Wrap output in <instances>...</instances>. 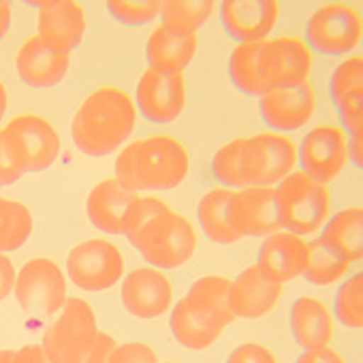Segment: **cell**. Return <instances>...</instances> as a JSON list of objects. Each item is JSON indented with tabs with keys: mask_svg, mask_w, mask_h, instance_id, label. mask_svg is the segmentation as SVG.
Returning <instances> with one entry per match:
<instances>
[{
	"mask_svg": "<svg viewBox=\"0 0 363 363\" xmlns=\"http://www.w3.org/2000/svg\"><path fill=\"white\" fill-rule=\"evenodd\" d=\"M189 171V150L171 135L137 139L116 158L118 184L135 195L177 189L186 179Z\"/></svg>",
	"mask_w": 363,
	"mask_h": 363,
	"instance_id": "1",
	"label": "cell"
},
{
	"mask_svg": "<svg viewBox=\"0 0 363 363\" xmlns=\"http://www.w3.org/2000/svg\"><path fill=\"white\" fill-rule=\"evenodd\" d=\"M135 101L120 88H99L86 96L71 122V137L79 152L103 158L116 152L135 130Z\"/></svg>",
	"mask_w": 363,
	"mask_h": 363,
	"instance_id": "2",
	"label": "cell"
},
{
	"mask_svg": "<svg viewBox=\"0 0 363 363\" xmlns=\"http://www.w3.org/2000/svg\"><path fill=\"white\" fill-rule=\"evenodd\" d=\"M128 242L154 269H175L195 255L197 233L189 218L167 206L128 238Z\"/></svg>",
	"mask_w": 363,
	"mask_h": 363,
	"instance_id": "3",
	"label": "cell"
},
{
	"mask_svg": "<svg viewBox=\"0 0 363 363\" xmlns=\"http://www.w3.org/2000/svg\"><path fill=\"white\" fill-rule=\"evenodd\" d=\"M274 206L280 229L293 235L316 233L329 216L327 186L310 179L301 171H293L274 189Z\"/></svg>",
	"mask_w": 363,
	"mask_h": 363,
	"instance_id": "4",
	"label": "cell"
},
{
	"mask_svg": "<svg viewBox=\"0 0 363 363\" xmlns=\"http://www.w3.org/2000/svg\"><path fill=\"white\" fill-rule=\"evenodd\" d=\"M99 337L96 316L90 303L67 297L60 316L43 335V350L54 363H82Z\"/></svg>",
	"mask_w": 363,
	"mask_h": 363,
	"instance_id": "5",
	"label": "cell"
},
{
	"mask_svg": "<svg viewBox=\"0 0 363 363\" xmlns=\"http://www.w3.org/2000/svg\"><path fill=\"white\" fill-rule=\"evenodd\" d=\"M297 145L280 133H259L244 139L242 177L246 186H274L293 173Z\"/></svg>",
	"mask_w": 363,
	"mask_h": 363,
	"instance_id": "6",
	"label": "cell"
},
{
	"mask_svg": "<svg viewBox=\"0 0 363 363\" xmlns=\"http://www.w3.org/2000/svg\"><path fill=\"white\" fill-rule=\"evenodd\" d=\"M363 35L359 11L348 5L331 3L318 7L306 22V39L310 52L337 58L357 50Z\"/></svg>",
	"mask_w": 363,
	"mask_h": 363,
	"instance_id": "7",
	"label": "cell"
},
{
	"mask_svg": "<svg viewBox=\"0 0 363 363\" xmlns=\"http://www.w3.org/2000/svg\"><path fill=\"white\" fill-rule=\"evenodd\" d=\"M67 272L69 280L82 291H107L124 276V257L116 244L94 238L77 244L69 252Z\"/></svg>",
	"mask_w": 363,
	"mask_h": 363,
	"instance_id": "8",
	"label": "cell"
},
{
	"mask_svg": "<svg viewBox=\"0 0 363 363\" xmlns=\"http://www.w3.org/2000/svg\"><path fill=\"white\" fill-rule=\"evenodd\" d=\"M13 291L24 312L50 316L67 301V278L52 259L39 257L22 265Z\"/></svg>",
	"mask_w": 363,
	"mask_h": 363,
	"instance_id": "9",
	"label": "cell"
},
{
	"mask_svg": "<svg viewBox=\"0 0 363 363\" xmlns=\"http://www.w3.org/2000/svg\"><path fill=\"white\" fill-rule=\"evenodd\" d=\"M297 162L301 173L327 186L348 162L346 133L333 124H320L308 130L297 147Z\"/></svg>",
	"mask_w": 363,
	"mask_h": 363,
	"instance_id": "10",
	"label": "cell"
},
{
	"mask_svg": "<svg viewBox=\"0 0 363 363\" xmlns=\"http://www.w3.org/2000/svg\"><path fill=\"white\" fill-rule=\"evenodd\" d=\"M259 67L267 90L297 88L308 82L312 71V52L303 39L297 37L265 39Z\"/></svg>",
	"mask_w": 363,
	"mask_h": 363,
	"instance_id": "11",
	"label": "cell"
},
{
	"mask_svg": "<svg viewBox=\"0 0 363 363\" xmlns=\"http://www.w3.org/2000/svg\"><path fill=\"white\" fill-rule=\"evenodd\" d=\"M26 173L50 169L60 154V135L56 126L37 113H20L5 126Z\"/></svg>",
	"mask_w": 363,
	"mask_h": 363,
	"instance_id": "12",
	"label": "cell"
},
{
	"mask_svg": "<svg viewBox=\"0 0 363 363\" xmlns=\"http://www.w3.org/2000/svg\"><path fill=\"white\" fill-rule=\"evenodd\" d=\"M135 107L150 124H171L186 107L184 75H167L145 69L137 82Z\"/></svg>",
	"mask_w": 363,
	"mask_h": 363,
	"instance_id": "13",
	"label": "cell"
},
{
	"mask_svg": "<svg viewBox=\"0 0 363 363\" xmlns=\"http://www.w3.org/2000/svg\"><path fill=\"white\" fill-rule=\"evenodd\" d=\"M227 223L240 238H267L278 233L274 189L244 186L233 191L227 206Z\"/></svg>",
	"mask_w": 363,
	"mask_h": 363,
	"instance_id": "14",
	"label": "cell"
},
{
	"mask_svg": "<svg viewBox=\"0 0 363 363\" xmlns=\"http://www.w3.org/2000/svg\"><path fill=\"white\" fill-rule=\"evenodd\" d=\"M278 13L276 0H223L220 28L238 45L265 41L278 22Z\"/></svg>",
	"mask_w": 363,
	"mask_h": 363,
	"instance_id": "15",
	"label": "cell"
},
{
	"mask_svg": "<svg viewBox=\"0 0 363 363\" xmlns=\"http://www.w3.org/2000/svg\"><path fill=\"white\" fill-rule=\"evenodd\" d=\"M316 111V94L310 82L297 88L267 90L259 96V116L272 133H291L306 126Z\"/></svg>",
	"mask_w": 363,
	"mask_h": 363,
	"instance_id": "16",
	"label": "cell"
},
{
	"mask_svg": "<svg viewBox=\"0 0 363 363\" xmlns=\"http://www.w3.org/2000/svg\"><path fill=\"white\" fill-rule=\"evenodd\" d=\"M120 299L128 314L137 318H158L171 308L173 286L160 269L139 267L122 280Z\"/></svg>",
	"mask_w": 363,
	"mask_h": 363,
	"instance_id": "17",
	"label": "cell"
},
{
	"mask_svg": "<svg viewBox=\"0 0 363 363\" xmlns=\"http://www.w3.org/2000/svg\"><path fill=\"white\" fill-rule=\"evenodd\" d=\"M71 67V54L50 48L39 35L26 39L16 56V69L28 88L45 90L58 86Z\"/></svg>",
	"mask_w": 363,
	"mask_h": 363,
	"instance_id": "18",
	"label": "cell"
},
{
	"mask_svg": "<svg viewBox=\"0 0 363 363\" xmlns=\"http://www.w3.org/2000/svg\"><path fill=\"white\" fill-rule=\"evenodd\" d=\"M39 5V37L54 50L71 54L86 35V13L75 0H50Z\"/></svg>",
	"mask_w": 363,
	"mask_h": 363,
	"instance_id": "19",
	"label": "cell"
},
{
	"mask_svg": "<svg viewBox=\"0 0 363 363\" xmlns=\"http://www.w3.org/2000/svg\"><path fill=\"white\" fill-rule=\"evenodd\" d=\"M308 242L299 235L278 231L267 235L257 252V269L276 284L291 282L301 276L306 265Z\"/></svg>",
	"mask_w": 363,
	"mask_h": 363,
	"instance_id": "20",
	"label": "cell"
},
{
	"mask_svg": "<svg viewBox=\"0 0 363 363\" xmlns=\"http://www.w3.org/2000/svg\"><path fill=\"white\" fill-rule=\"evenodd\" d=\"M282 297V284L269 282L257 265L246 267L229 289V306L235 318H263Z\"/></svg>",
	"mask_w": 363,
	"mask_h": 363,
	"instance_id": "21",
	"label": "cell"
},
{
	"mask_svg": "<svg viewBox=\"0 0 363 363\" xmlns=\"http://www.w3.org/2000/svg\"><path fill=\"white\" fill-rule=\"evenodd\" d=\"M197 35L171 33L162 24L156 26L145 43V60L147 69L167 75H182L197 56Z\"/></svg>",
	"mask_w": 363,
	"mask_h": 363,
	"instance_id": "22",
	"label": "cell"
},
{
	"mask_svg": "<svg viewBox=\"0 0 363 363\" xmlns=\"http://www.w3.org/2000/svg\"><path fill=\"white\" fill-rule=\"evenodd\" d=\"M135 199L137 195L122 189L116 177H107L90 191L86 214L92 227H96L99 231L109 235H124V220Z\"/></svg>",
	"mask_w": 363,
	"mask_h": 363,
	"instance_id": "23",
	"label": "cell"
},
{
	"mask_svg": "<svg viewBox=\"0 0 363 363\" xmlns=\"http://www.w3.org/2000/svg\"><path fill=\"white\" fill-rule=\"evenodd\" d=\"M289 329L297 346L303 350H318L329 346L333 337V318L320 299L303 295L291 303Z\"/></svg>",
	"mask_w": 363,
	"mask_h": 363,
	"instance_id": "24",
	"label": "cell"
},
{
	"mask_svg": "<svg viewBox=\"0 0 363 363\" xmlns=\"http://www.w3.org/2000/svg\"><path fill=\"white\" fill-rule=\"evenodd\" d=\"M171 335L189 350H206L210 348L227 329L220 320L201 312L186 297L179 299L169 316Z\"/></svg>",
	"mask_w": 363,
	"mask_h": 363,
	"instance_id": "25",
	"label": "cell"
},
{
	"mask_svg": "<svg viewBox=\"0 0 363 363\" xmlns=\"http://www.w3.org/2000/svg\"><path fill=\"white\" fill-rule=\"evenodd\" d=\"M331 252L348 263L363 259V208H346L323 225L318 238Z\"/></svg>",
	"mask_w": 363,
	"mask_h": 363,
	"instance_id": "26",
	"label": "cell"
},
{
	"mask_svg": "<svg viewBox=\"0 0 363 363\" xmlns=\"http://www.w3.org/2000/svg\"><path fill=\"white\" fill-rule=\"evenodd\" d=\"M265 41H255V43H242L238 45L227 62V73L233 84V88L246 96H261L267 92V86L261 75V52H263Z\"/></svg>",
	"mask_w": 363,
	"mask_h": 363,
	"instance_id": "27",
	"label": "cell"
},
{
	"mask_svg": "<svg viewBox=\"0 0 363 363\" xmlns=\"http://www.w3.org/2000/svg\"><path fill=\"white\" fill-rule=\"evenodd\" d=\"M231 195H233L231 189H214L206 193V197H201L197 206L199 227L212 244L229 246L242 240L227 223V206H229Z\"/></svg>",
	"mask_w": 363,
	"mask_h": 363,
	"instance_id": "28",
	"label": "cell"
},
{
	"mask_svg": "<svg viewBox=\"0 0 363 363\" xmlns=\"http://www.w3.org/2000/svg\"><path fill=\"white\" fill-rule=\"evenodd\" d=\"M229 289H231V280L223 278V276H206L199 278L191 289L186 299L197 306L201 312L210 314L212 318L220 320L225 327H229L235 316L231 312L229 306Z\"/></svg>",
	"mask_w": 363,
	"mask_h": 363,
	"instance_id": "29",
	"label": "cell"
},
{
	"mask_svg": "<svg viewBox=\"0 0 363 363\" xmlns=\"http://www.w3.org/2000/svg\"><path fill=\"white\" fill-rule=\"evenodd\" d=\"M216 5L218 3H214V0H167L160 9V20L162 26L171 33L197 35V30L214 13Z\"/></svg>",
	"mask_w": 363,
	"mask_h": 363,
	"instance_id": "30",
	"label": "cell"
},
{
	"mask_svg": "<svg viewBox=\"0 0 363 363\" xmlns=\"http://www.w3.org/2000/svg\"><path fill=\"white\" fill-rule=\"evenodd\" d=\"M350 263L335 252H331L318 238L308 242V252H306V265H303V280L314 284V286H327L337 280L348 272Z\"/></svg>",
	"mask_w": 363,
	"mask_h": 363,
	"instance_id": "31",
	"label": "cell"
},
{
	"mask_svg": "<svg viewBox=\"0 0 363 363\" xmlns=\"http://www.w3.org/2000/svg\"><path fill=\"white\" fill-rule=\"evenodd\" d=\"M35 229L30 210L13 199L0 197V252L22 248Z\"/></svg>",
	"mask_w": 363,
	"mask_h": 363,
	"instance_id": "32",
	"label": "cell"
},
{
	"mask_svg": "<svg viewBox=\"0 0 363 363\" xmlns=\"http://www.w3.org/2000/svg\"><path fill=\"white\" fill-rule=\"evenodd\" d=\"M333 314L346 329L363 327V274H354L340 284L333 297Z\"/></svg>",
	"mask_w": 363,
	"mask_h": 363,
	"instance_id": "33",
	"label": "cell"
},
{
	"mask_svg": "<svg viewBox=\"0 0 363 363\" xmlns=\"http://www.w3.org/2000/svg\"><path fill=\"white\" fill-rule=\"evenodd\" d=\"M242 145L244 139H233L229 143H225L223 147L216 150V154L212 156V175L223 189H244V177H242Z\"/></svg>",
	"mask_w": 363,
	"mask_h": 363,
	"instance_id": "34",
	"label": "cell"
},
{
	"mask_svg": "<svg viewBox=\"0 0 363 363\" xmlns=\"http://www.w3.org/2000/svg\"><path fill=\"white\" fill-rule=\"evenodd\" d=\"M107 13L126 28H137L154 22L160 16L162 0H107Z\"/></svg>",
	"mask_w": 363,
	"mask_h": 363,
	"instance_id": "35",
	"label": "cell"
},
{
	"mask_svg": "<svg viewBox=\"0 0 363 363\" xmlns=\"http://www.w3.org/2000/svg\"><path fill=\"white\" fill-rule=\"evenodd\" d=\"M363 88V58L350 56L342 65L335 67V71L329 77V99L335 105L342 96L350 94L352 90Z\"/></svg>",
	"mask_w": 363,
	"mask_h": 363,
	"instance_id": "36",
	"label": "cell"
},
{
	"mask_svg": "<svg viewBox=\"0 0 363 363\" xmlns=\"http://www.w3.org/2000/svg\"><path fill=\"white\" fill-rule=\"evenodd\" d=\"M26 175L20 154L7 133V128H0V186H9Z\"/></svg>",
	"mask_w": 363,
	"mask_h": 363,
	"instance_id": "37",
	"label": "cell"
},
{
	"mask_svg": "<svg viewBox=\"0 0 363 363\" xmlns=\"http://www.w3.org/2000/svg\"><path fill=\"white\" fill-rule=\"evenodd\" d=\"M335 111L340 118V128L348 135L363 133V88L352 90L335 103Z\"/></svg>",
	"mask_w": 363,
	"mask_h": 363,
	"instance_id": "38",
	"label": "cell"
},
{
	"mask_svg": "<svg viewBox=\"0 0 363 363\" xmlns=\"http://www.w3.org/2000/svg\"><path fill=\"white\" fill-rule=\"evenodd\" d=\"M164 208H167V203H162L156 197H139L137 195V199L128 208V214H126V220H124V235L133 238L154 214H158Z\"/></svg>",
	"mask_w": 363,
	"mask_h": 363,
	"instance_id": "39",
	"label": "cell"
},
{
	"mask_svg": "<svg viewBox=\"0 0 363 363\" xmlns=\"http://www.w3.org/2000/svg\"><path fill=\"white\" fill-rule=\"evenodd\" d=\"M109 363H158V357L147 344L126 342L113 348Z\"/></svg>",
	"mask_w": 363,
	"mask_h": 363,
	"instance_id": "40",
	"label": "cell"
},
{
	"mask_svg": "<svg viewBox=\"0 0 363 363\" xmlns=\"http://www.w3.org/2000/svg\"><path fill=\"white\" fill-rule=\"evenodd\" d=\"M227 363H278V359L267 346L257 344V342H246V344H240L229 354Z\"/></svg>",
	"mask_w": 363,
	"mask_h": 363,
	"instance_id": "41",
	"label": "cell"
},
{
	"mask_svg": "<svg viewBox=\"0 0 363 363\" xmlns=\"http://www.w3.org/2000/svg\"><path fill=\"white\" fill-rule=\"evenodd\" d=\"M116 346L118 344H116V340L109 333L99 331V337H96L92 350L86 354V359L82 363H109V357H111V352H113Z\"/></svg>",
	"mask_w": 363,
	"mask_h": 363,
	"instance_id": "42",
	"label": "cell"
},
{
	"mask_svg": "<svg viewBox=\"0 0 363 363\" xmlns=\"http://www.w3.org/2000/svg\"><path fill=\"white\" fill-rule=\"evenodd\" d=\"M16 278L18 274H16L11 259L5 252H0V301L16 289Z\"/></svg>",
	"mask_w": 363,
	"mask_h": 363,
	"instance_id": "43",
	"label": "cell"
},
{
	"mask_svg": "<svg viewBox=\"0 0 363 363\" xmlns=\"http://www.w3.org/2000/svg\"><path fill=\"white\" fill-rule=\"evenodd\" d=\"M295 363H346V361L337 350L325 346L318 350H303V354H299Z\"/></svg>",
	"mask_w": 363,
	"mask_h": 363,
	"instance_id": "44",
	"label": "cell"
},
{
	"mask_svg": "<svg viewBox=\"0 0 363 363\" xmlns=\"http://www.w3.org/2000/svg\"><path fill=\"white\" fill-rule=\"evenodd\" d=\"M13 363H54V361L45 354L41 344H26L20 350H16Z\"/></svg>",
	"mask_w": 363,
	"mask_h": 363,
	"instance_id": "45",
	"label": "cell"
},
{
	"mask_svg": "<svg viewBox=\"0 0 363 363\" xmlns=\"http://www.w3.org/2000/svg\"><path fill=\"white\" fill-rule=\"evenodd\" d=\"M346 154H348V160L352 162V167L363 169V133L346 137Z\"/></svg>",
	"mask_w": 363,
	"mask_h": 363,
	"instance_id": "46",
	"label": "cell"
},
{
	"mask_svg": "<svg viewBox=\"0 0 363 363\" xmlns=\"http://www.w3.org/2000/svg\"><path fill=\"white\" fill-rule=\"evenodd\" d=\"M11 20H13V13H11V5L7 0H0V41H3L9 30H11Z\"/></svg>",
	"mask_w": 363,
	"mask_h": 363,
	"instance_id": "47",
	"label": "cell"
},
{
	"mask_svg": "<svg viewBox=\"0 0 363 363\" xmlns=\"http://www.w3.org/2000/svg\"><path fill=\"white\" fill-rule=\"evenodd\" d=\"M7 103H9L7 88H5L3 82H0V122H3V118H5V113H7Z\"/></svg>",
	"mask_w": 363,
	"mask_h": 363,
	"instance_id": "48",
	"label": "cell"
},
{
	"mask_svg": "<svg viewBox=\"0 0 363 363\" xmlns=\"http://www.w3.org/2000/svg\"><path fill=\"white\" fill-rule=\"evenodd\" d=\"M16 350H0V363H13Z\"/></svg>",
	"mask_w": 363,
	"mask_h": 363,
	"instance_id": "49",
	"label": "cell"
}]
</instances>
